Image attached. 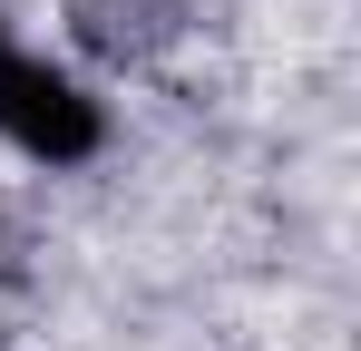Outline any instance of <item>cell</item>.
Wrapping results in <instances>:
<instances>
[{
    "label": "cell",
    "mask_w": 361,
    "mask_h": 351,
    "mask_svg": "<svg viewBox=\"0 0 361 351\" xmlns=\"http://www.w3.org/2000/svg\"><path fill=\"white\" fill-rule=\"evenodd\" d=\"M0 147L39 176H78L118 147V108L98 98V78H78L59 49L20 39L0 20Z\"/></svg>",
    "instance_id": "1"
}]
</instances>
